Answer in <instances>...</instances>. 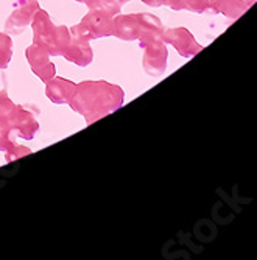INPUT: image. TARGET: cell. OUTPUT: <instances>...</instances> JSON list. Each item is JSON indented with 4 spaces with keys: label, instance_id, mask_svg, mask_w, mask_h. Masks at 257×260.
I'll use <instances>...</instances> for the list:
<instances>
[{
    "label": "cell",
    "instance_id": "cell-1",
    "mask_svg": "<svg viewBox=\"0 0 257 260\" xmlns=\"http://www.w3.org/2000/svg\"><path fill=\"white\" fill-rule=\"evenodd\" d=\"M123 102L125 92L120 86L108 81H83L77 84L69 105L84 117L87 125H90L117 111Z\"/></svg>",
    "mask_w": 257,
    "mask_h": 260
},
{
    "label": "cell",
    "instance_id": "cell-2",
    "mask_svg": "<svg viewBox=\"0 0 257 260\" xmlns=\"http://www.w3.org/2000/svg\"><path fill=\"white\" fill-rule=\"evenodd\" d=\"M33 42L52 56H61L72 39L70 30L64 25L56 27L44 10H38L31 20Z\"/></svg>",
    "mask_w": 257,
    "mask_h": 260
},
{
    "label": "cell",
    "instance_id": "cell-3",
    "mask_svg": "<svg viewBox=\"0 0 257 260\" xmlns=\"http://www.w3.org/2000/svg\"><path fill=\"white\" fill-rule=\"evenodd\" d=\"M38 131L39 123L36 120V112L31 106L16 105L7 115L2 126V134L7 140H14V137L31 140Z\"/></svg>",
    "mask_w": 257,
    "mask_h": 260
},
{
    "label": "cell",
    "instance_id": "cell-4",
    "mask_svg": "<svg viewBox=\"0 0 257 260\" xmlns=\"http://www.w3.org/2000/svg\"><path fill=\"white\" fill-rule=\"evenodd\" d=\"M112 17L114 16L100 10H89V13L83 17L78 25H74L70 28V36H75L84 41L111 36L114 20Z\"/></svg>",
    "mask_w": 257,
    "mask_h": 260
},
{
    "label": "cell",
    "instance_id": "cell-5",
    "mask_svg": "<svg viewBox=\"0 0 257 260\" xmlns=\"http://www.w3.org/2000/svg\"><path fill=\"white\" fill-rule=\"evenodd\" d=\"M50 55L47 53L44 49H41V47L38 45H30L28 49L25 50V58L31 67L33 72L44 81L47 83L49 80H52L56 74V70H55V64L50 61L49 58Z\"/></svg>",
    "mask_w": 257,
    "mask_h": 260
},
{
    "label": "cell",
    "instance_id": "cell-6",
    "mask_svg": "<svg viewBox=\"0 0 257 260\" xmlns=\"http://www.w3.org/2000/svg\"><path fill=\"white\" fill-rule=\"evenodd\" d=\"M145 50L144 55V69L150 75H159L166 70V59H167V50L166 45L160 42V39L148 41L142 45Z\"/></svg>",
    "mask_w": 257,
    "mask_h": 260
},
{
    "label": "cell",
    "instance_id": "cell-7",
    "mask_svg": "<svg viewBox=\"0 0 257 260\" xmlns=\"http://www.w3.org/2000/svg\"><path fill=\"white\" fill-rule=\"evenodd\" d=\"M38 10H39L38 0H33V2H28V4L16 5V10L11 13V16L8 17V20L5 23V31L13 36L20 35L23 30H25V27L31 23L33 16Z\"/></svg>",
    "mask_w": 257,
    "mask_h": 260
},
{
    "label": "cell",
    "instance_id": "cell-8",
    "mask_svg": "<svg viewBox=\"0 0 257 260\" xmlns=\"http://www.w3.org/2000/svg\"><path fill=\"white\" fill-rule=\"evenodd\" d=\"M140 31L139 14H117L112 20V35L122 41H136Z\"/></svg>",
    "mask_w": 257,
    "mask_h": 260
},
{
    "label": "cell",
    "instance_id": "cell-9",
    "mask_svg": "<svg viewBox=\"0 0 257 260\" xmlns=\"http://www.w3.org/2000/svg\"><path fill=\"white\" fill-rule=\"evenodd\" d=\"M75 87H77V84L74 81L53 77L52 80L47 81L45 95L55 105H66L70 102V99H72Z\"/></svg>",
    "mask_w": 257,
    "mask_h": 260
},
{
    "label": "cell",
    "instance_id": "cell-10",
    "mask_svg": "<svg viewBox=\"0 0 257 260\" xmlns=\"http://www.w3.org/2000/svg\"><path fill=\"white\" fill-rule=\"evenodd\" d=\"M62 56L67 61L74 62V64H77L80 67L89 66L92 62V58H93L89 41H84V39H80V38H75V36H72V39H70L66 52L62 53Z\"/></svg>",
    "mask_w": 257,
    "mask_h": 260
},
{
    "label": "cell",
    "instance_id": "cell-11",
    "mask_svg": "<svg viewBox=\"0 0 257 260\" xmlns=\"http://www.w3.org/2000/svg\"><path fill=\"white\" fill-rule=\"evenodd\" d=\"M166 39L176 47V49L181 52L182 56H192V53L195 52L194 39H192V36L189 33L184 31V28H178V30L167 31L166 33Z\"/></svg>",
    "mask_w": 257,
    "mask_h": 260
},
{
    "label": "cell",
    "instance_id": "cell-12",
    "mask_svg": "<svg viewBox=\"0 0 257 260\" xmlns=\"http://www.w3.org/2000/svg\"><path fill=\"white\" fill-rule=\"evenodd\" d=\"M13 56V41L10 35L0 33V70L8 67Z\"/></svg>",
    "mask_w": 257,
    "mask_h": 260
},
{
    "label": "cell",
    "instance_id": "cell-13",
    "mask_svg": "<svg viewBox=\"0 0 257 260\" xmlns=\"http://www.w3.org/2000/svg\"><path fill=\"white\" fill-rule=\"evenodd\" d=\"M4 153H5L7 162H14V160H17V159L23 157V156H28V154L31 153V150L27 148V147H23V145L16 144V140H13L11 144L7 147V150H5Z\"/></svg>",
    "mask_w": 257,
    "mask_h": 260
},
{
    "label": "cell",
    "instance_id": "cell-14",
    "mask_svg": "<svg viewBox=\"0 0 257 260\" xmlns=\"http://www.w3.org/2000/svg\"><path fill=\"white\" fill-rule=\"evenodd\" d=\"M11 142H13V140H7V139L4 137V134L0 133V151H5V150H7V147L11 144Z\"/></svg>",
    "mask_w": 257,
    "mask_h": 260
},
{
    "label": "cell",
    "instance_id": "cell-15",
    "mask_svg": "<svg viewBox=\"0 0 257 260\" xmlns=\"http://www.w3.org/2000/svg\"><path fill=\"white\" fill-rule=\"evenodd\" d=\"M28 2H33V0H14V7L22 5V4H28Z\"/></svg>",
    "mask_w": 257,
    "mask_h": 260
},
{
    "label": "cell",
    "instance_id": "cell-16",
    "mask_svg": "<svg viewBox=\"0 0 257 260\" xmlns=\"http://www.w3.org/2000/svg\"><path fill=\"white\" fill-rule=\"evenodd\" d=\"M114 2H115L117 5H120V7H122L123 4H126V2H130V0H114Z\"/></svg>",
    "mask_w": 257,
    "mask_h": 260
},
{
    "label": "cell",
    "instance_id": "cell-17",
    "mask_svg": "<svg viewBox=\"0 0 257 260\" xmlns=\"http://www.w3.org/2000/svg\"><path fill=\"white\" fill-rule=\"evenodd\" d=\"M77 2H80V4H86V0H77Z\"/></svg>",
    "mask_w": 257,
    "mask_h": 260
}]
</instances>
